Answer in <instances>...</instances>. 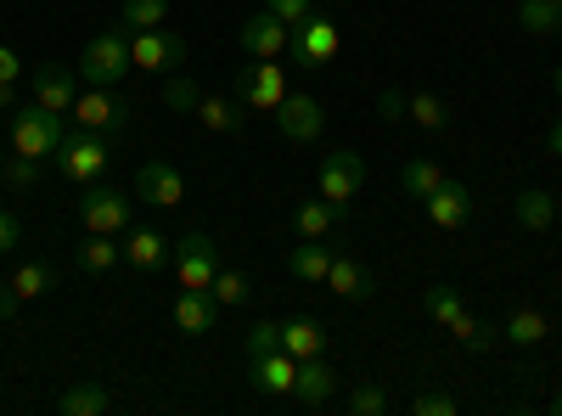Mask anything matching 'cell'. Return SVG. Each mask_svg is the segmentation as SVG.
Here are the masks:
<instances>
[{"label": "cell", "mask_w": 562, "mask_h": 416, "mask_svg": "<svg viewBox=\"0 0 562 416\" xmlns=\"http://www.w3.org/2000/svg\"><path fill=\"white\" fill-rule=\"evenodd\" d=\"M349 411H355V416H383V411H389V394H383L378 383H366V389L349 394Z\"/></svg>", "instance_id": "40"}, {"label": "cell", "mask_w": 562, "mask_h": 416, "mask_svg": "<svg viewBox=\"0 0 562 416\" xmlns=\"http://www.w3.org/2000/svg\"><path fill=\"white\" fill-rule=\"evenodd\" d=\"M551 416H562V394H557V400H551Z\"/></svg>", "instance_id": "49"}, {"label": "cell", "mask_w": 562, "mask_h": 416, "mask_svg": "<svg viewBox=\"0 0 562 416\" xmlns=\"http://www.w3.org/2000/svg\"><path fill=\"white\" fill-rule=\"evenodd\" d=\"M0 169H7V147H0Z\"/></svg>", "instance_id": "51"}, {"label": "cell", "mask_w": 562, "mask_h": 416, "mask_svg": "<svg viewBox=\"0 0 562 416\" xmlns=\"http://www.w3.org/2000/svg\"><path fill=\"white\" fill-rule=\"evenodd\" d=\"M18 79H23V57L12 45H0V85H18Z\"/></svg>", "instance_id": "43"}, {"label": "cell", "mask_w": 562, "mask_h": 416, "mask_svg": "<svg viewBox=\"0 0 562 416\" xmlns=\"http://www.w3.org/2000/svg\"><path fill=\"white\" fill-rule=\"evenodd\" d=\"M18 304H23V299H18V293H12V282H0V321H7V315H12V310H18Z\"/></svg>", "instance_id": "46"}, {"label": "cell", "mask_w": 562, "mask_h": 416, "mask_svg": "<svg viewBox=\"0 0 562 416\" xmlns=\"http://www.w3.org/2000/svg\"><path fill=\"white\" fill-rule=\"evenodd\" d=\"M186 45L180 34H169V29H135V40H130V63L135 68H147V74H164V68H175V63H186Z\"/></svg>", "instance_id": "9"}, {"label": "cell", "mask_w": 562, "mask_h": 416, "mask_svg": "<svg viewBox=\"0 0 562 416\" xmlns=\"http://www.w3.org/2000/svg\"><path fill=\"white\" fill-rule=\"evenodd\" d=\"M214 315H220L214 293H198V288H180V299H175V327H180V333H192V338L214 333Z\"/></svg>", "instance_id": "18"}, {"label": "cell", "mask_w": 562, "mask_h": 416, "mask_svg": "<svg viewBox=\"0 0 562 416\" xmlns=\"http://www.w3.org/2000/svg\"><path fill=\"white\" fill-rule=\"evenodd\" d=\"M198 124L214 130V135H237V130H243V108L225 102V97H203V102H198Z\"/></svg>", "instance_id": "28"}, {"label": "cell", "mask_w": 562, "mask_h": 416, "mask_svg": "<svg viewBox=\"0 0 562 416\" xmlns=\"http://www.w3.org/2000/svg\"><path fill=\"white\" fill-rule=\"evenodd\" d=\"M518 225L524 231H551V220H557V198L551 192H540V187H529V192H518Z\"/></svg>", "instance_id": "27"}, {"label": "cell", "mask_w": 562, "mask_h": 416, "mask_svg": "<svg viewBox=\"0 0 562 416\" xmlns=\"http://www.w3.org/2000/svg\"><path fill=\"white\" fill-rule=\"evenodd\" d=\"M79 220H85V231H102V237H124V231H130V198L90 180V187L79 192Z\"/></svg>", "instance_id": "5"}, {"label": "cell", "mask_w": 562, "mask_h": 416, "mask_svg": "<svg viewBox=\"0 0 562 416\" xmlns=\"http://www.w3.org/2000/svg\"><path fill=\"white\" fill-rule=\"evenodd\" d=\"M518 23H524L529 34H562V0H524Z\"/></svg>", "instance_id": "29"}, {"label": "cell", "mask_w": 562, "mask_h": 416, "mask_svg": "<svg viewBox=\"0 0 562 416\" xmlns=\"http://www.w3.org/2000/svg\"><path fill=\"white\" fill-rule=\"evenodd\" d=\"M265 12H276L281 23H288V29H299L315 7H310V0H265Z\"/></svg>", "instance_id": "41"}, {"label": "cell", "mask_w": 562, "mask_h": 416, "mask_svg": "<svg viewBox=\"0 0 562 416\" xmlns=\"http://www.w3.org/2000/svg\"><path fill=\"white\" fill-rule=\"evenodd\" d=\"M74 119H79L85 130H102L108 142H113V135H124V130H130V108H124V102L113 97V90H102V85H90L85 97L74 102Z\"/></svg>", "instance_id": "11"}, {"label": "cell", "mask_w": 562, "mask_h": 416, "mask_svg": "<svg viewBox=\"0 0 562 416\" xmlns=\"http://www.w3.org/2000/svg\"><path fill=\"white\" fill-rule=\"evenodd\" d=\"M450 333H456V344H461V349H473V355H484V349H495V344H501V327H484V321H473V315H461Z\"/></svg>", "instance_id": "32"}, {"label": "cell", "mask_w": 562, "mask_h": 416, "mask_svg": "<svg viewBox=\"0 0 562 416\" xmlns=\"http://www.w3.org/2000/svg\"><path fill=\"white\" fill-rule=\"evenodd\" d=\"M456 411H461V400H456V394H439V389L411 394V416H456Z\"/></svg>", "instance_id": "39"}, {"label": "cell", "mask_w": 562, "mask_h": 416, "mask_svg": "<svg viewBox=\"0 0 562 416\" xmlns=\"http://www.w3.org/2000/svg\"><path fill=\"white\" fill-rule=\"evenodd\" d=\"M108 405H113V394L102 383H68L57 394V416H102Z\"/></svg>", "instance_id": "22"}, {"label": "cell", "mask_w": 562, "mask_h": 416, "mask_svg": "<svg viewBox=\"0 0 562 416\" xmlns=\"http://www.w3.org/2000/svg\"><path fill=\"white\" fill-rule=\"evenodd\" d=\"M164 18H169V0H124L119 12L124 29H164Z\"/></svg>", "instance_id": "31"}, {"label": "cell", "mask_w": 562, "mask_h": 416, "mask_svg": "<svg viewBox=\"0 0 562 416\" xmlns=\"http://www.w3.org/2000/svg\"><path fill=\"white\" fill-rule=\"evenodd\" d=\"M248 378L259 394L270 400H293V383H299V360L288 349H270V355H248Z\"/></svg>", "instance_id": "12"}, {"label": "cell", "mask_w": 562, "mask_h": 416, "mask_svg": "<svg viewBox=\"0 0 562 416\" xmlns=\"http://www.w3.org/2000/svg\"><path fill=\"white\" fill-rule=\"evenodd\" d=\"M326 288H333L338 299H371V276L360 259L349 254H333V270H326Z\"/></svg>", "instance_id": "21"}, {"label": "cell", "mask_w": 562, "mask_h": 416, "mask_svg": "<svg viewBox=\"0 0 562 416\" xmlns=\"http://www.w3.org/2000/svg\"><path fill=\"white\" fill-rule=\"evenodd\" d=\"M338 52H344V34H338V23H333V18L310 12V18L293 29V57H299L304 68H326Z\"/></svg>", "instance_id": "7"}, {"label": "cell", "mask_w": 562, "mask_h": 416, "mask_svg": "<svg viewBox=\"0 0 562 416\" xmlns=\"http://www.w3.org/2000/svg\"><path fill=\"white\" fill-rule=\"evenodd\" d=\"M551 153H562V119L551 124Z\"/></svg>", "instance_id": "48"}, {"label": "cell", "mask_w": 562, "mask_h": 416, "mask_svg": "<svg viewBox=\"0 0 562 416\" xmlns=\"http://www.w3.org/2000/svg\"><path fill=\"white\" fill-rule=\"evenodd\" d=\"M119 259H124V243L102 237V231H90V243H79V270L85 276H108Z\"/></svg>", "instance_id": "24"}, {"label": "cell", "mask_w": 562, "mask_h": 416, "mask_svg": "<svg viewBox=\"0 0 562 416\" xmlns=\"http://www.w3.org/2000/svg\"><path fill=\"white\" fill-rule=\"evenodd\" d=\"M198 102H203V90L186 79V74H175V79L164 85V108H169V113H198Z\"/></svg>", "instance_id": "37"}, {"label": "cell", "mask_w": 562, "mask_h": 416, "mask_svg": "<svg viewBox=\"0 0 562 416\" xmlns=\"http://www.w3.org/2000/svg\"><path fill=\"white\" fill-rule=\"evenodd\" d=\"M0 187H12V192H34L40 187V158H7V169H0Z\"/></svg>", "instance_id": "36"}, {"label": "cell", "mask_w": 562, "mask_h": 416, "mask_svg": "<svg viewBox=\"0 0 562 416\" xmlns=\"http://www.w3.org/2000/svg\"><path fill=\"white\" fill-rule=\"evenodd\" d=\"M130 68H135V63H130V29H124V23H119V29H102V34L79 52V79H85V85L113 90Z\"/></svg>", "instance_id": "1"}, {"label": "cell", "mask_w": 562, "mask_h": 416, "mask_svg": "<svg viewBox=\"0 0 562 416\" xmlns=\"http://www.w3.org/2000/svg\"><path fill=\"white\" fill-rule=\"evenodd\" d=\"M34 102H40L45 113H74V102H79L74 74H68V68H40V74H34Z\"/></svg>", "instance_id": "17"}, {"label": "cell", "mask_w": 562, "mask_h": 416, "mask_svg": "<svg viewBox=\"0 0 562 416\" xmlns=\"http://www.w3.org/2000/svg\"><path fill=\"white\" fill-rule=\"evenodd\" d=\"M378 113H383V119H405V97H400V90H383V97H378Z\"/></svg>", "instance_id": "45"}, {"label": "cell", "mask_w": 562, "mask_h": 416, "mask_svg": "<svg viewBox=\"0 0 562 416\" xmlns=\"http://www.w3.org/2000/svg\"><path fill=\"white\" fill-rule=\"evenodd\" d=\"M237 90H243V102H248V108L276 113V108H281V97H288V79H281V63L254 57V63L237 74Z\"/></svg>", "instance_id": "13"}, {"label": "cell", "mask_w": 562, "mask_h": 416, "mask_svg": "<svg viewBox=\"0 0 562 416\" xmlns=\"http://www.w3.org/2000/svg\"><path fill=\"white\" fill-rule=\"evenodd\" d=\"M45 288H52V265H40V259H29V265H18V276H12V293L29 304V299H40Z\"/></svg>", "instance_id": "35"}, {"label": "cell", "mask_w": 562, "mask_h": 416, "mask_svg": "<svg viewBox=\"0 0 562 416\" xmlns=\"http://www.w3.org/2000/svg\"><path fill=\"white\" fill-rule=\"evenodd\" d=\"M501 338H506V344H518V349L546 344V338H551V315H546V310H535V304L512 310V315H506V327H501Z\"/></svg>", "instance_id": "19"}, {"label": "cell", "mask_w": 562, "mask_h": 416, "mask_svg": "<svg viewBox=\"0 0 562 416\" xmlns=\"http://www.w3.org/2000/svg\"><path fill=\"white\" fill-rule=\"evenodd\" d=\"M0 108H18V85H0Z\"/></svg>", "instance_id": "47"}, {"label": "cell", "mask_w": 562, "mask_h": 416, "mask_svg": "<svg viewBox=\"0 0 562 416\" xmlns=\"http://www.w3.org/2000/svg\"><path fill=\"white\" fill-rule=\"evenodd\" d=\"M338 203H326V198H315V203H299V214H293V231L299 237H333V225H338Z\"/></svg>", "instance_id": "25"}, {"label": "cell", "mask_w": 562, "mask_h": 416, "mask_svg": "<svg viewBox=\"0 0 562 416\" xmlns=\"http://www.w3.org/2000/svg\"><path fill=\"white\" fill-rule=\"evenodd\" d=\"M557 97H562V63H557Z\"/></svg>", "instance_id": "50"}, {"label": "cell", "mask_w": 562, "mask_h": 416, "mask_svg": "<svg viewBox=\"0 0 562 416\" xmlns=\"http://www.w3.org/2000/svg\"><path fill=\"white\" fill-rule=\"evenodd\" d=\"M209 293H214V304L237 310V304H248V276H243V270H220Z\"/></svg>", "instance_id": "38"}, {"label": "cell", "mask_w": 562, "mask_h": 416, "mask_svg": "<svg viewBox=\"0 0 562 416\" xmlns=\"http://www.w3.org/2000/svg\"><path fill=\"white\" fill-rule=\"evenodd\" d=\"M315 180H321V198H326V203L349 209V203L360 198V187H366V158H360V153H326Z\"/></svg>", "instance_id": "6"}, {"label": "cell", "mask_w": 562, "mask_h": 416, "mask_svg": "<svg viewBox=\"0 0 562 416\" xmlns=\"http://www.w3.org/2000/svg\"><path fill=\"white\" fill-rule=\"evenodd\" d=\"M237 40H243L248 57H265V63H281V52H293V29L281 23L276 12H254V18L237 29Z\"/></svg>", "instance_id": "10"}, {"label": "cell", "mask_w": 562, "mask_h": 416, "mask_svg": "<svg viewBox=\"0 0 562 416\" xmlns=\"http://www.w3.org/2000/svg\"><path fill=\"white\" fill-rule=\"evenodd\" d=\"M422 310H428V315L439 321V327H456V321L467 315V310H461V293H456V288H428V293H422Z\"/></svg>", "instance_id": "33"}, {"label": "cell", "mask_w": 562, "mask_h": 416, "mask_svg": "<svg viewBox=\"0 0 562 416\" xmlns=\"http://www.w3.org/2000/svg\"><path fill=\"white\" fill-rule=\"evenodd\" d=\"M276 124H281V135H288V142L310 147V142H321V130H326V108H321L315 97H304V90H288V97H281V108H276Z\"/></svg>", "instance_id": "8"}, {"label": "cell", "mask_w": 562, "mask_h": 416, "mask_svg": "<svg viewBox=\"0 0 562 416\" xmlns=\"http://www.w3.org/2000/svg\"><path fill=\"white\" fill-rule=\"evenodd\" d=\"M422 209H428V220L439 231H461L467 220H473V192H467L461 180H439V192L422 198Z\"/></svg>", "instance_id": "15"}, {"label": "cell", "mask_w": 562, "mask_h": 416, "mask_svg": "<svg viewBox=\"0 0 562 416\" xmlns=\"http://www.w3.org/2000/svg\"><path fill=\"white\" fill-rule=\"evenodd\" d=\"M439 180H445V175H439V164H428V158H411V164L400 169V187H405L411 198H434Z\"/></svg>", "instance_id": "30"}, {"label": "cell", "mask_w": 562, "mask_h": 416, "mask_svg": "<svg viewBox=\"0 0 562 416\" xmlns=\"http://www.w3.org/2000/svg\"><path fill=\"white\" fill-rule=\"evenodd\" d=\"M333 389H338V372H333V366H326L321 355H315V360H299L293 405H304V411H321L326 400H333Z\"/></svg>", "instance_id": "16"}, {"label": "cell", "mask_w": 562, "mask_h": 416, "mask_svg": "<svg viewBox=\"0 0 562 416\" xmlns=\"http://www.w3.org/2000/svg\"><path fill=\"white\" fill-rule=\"evenodd\" d=\"M18 237H23V225H18V214H12V209H0V254H7V248H12Z\"/></svg>", "instance_id": "44"}, {"label": "cell", "mask_w": 562, "mask_h": 416, "mask_svg": "<svg viewBox=\"0 0 562 416\" xmlns=\"http://www.w3.org/2000/svg\"><path fill=\"white\" fill-rule=\"evenodd\" d=\"M135 192L147 198L153 209H175L180 198H186V180H180V169L175 164H164V158H147L135 169Z\"/></svg>", "instance_id": "14"}, {"label": "cell", "mask_w": 562, "mask_h": 416, "mask_svg": "<svg viewBox=\"0 0 562 416\" xmlns=\"http://www.w3.org/2000/svg\"><path fill=\"white\" fill-rule=\"evenodd\" d=\"M175 276H180V288H198V293L214 288L220 259H214V237H209V231H186V237L175 243Z\"/></svg>", "instance_id": "4"}, {"label": "cell", "mask_w": 562, "mask_h": 416, "mask_svg": "<svg viewBox=\"0 0 562 416\" xmlns=\"http://www.w3.org/2000/svg\"><path fill=\"white\" fill-rule=\"evenodd\" d=\"M288 270L299 276V282H326V270H333V248H326V237H299V248L288 254Z\"/></svg>", "instance_id": "20"}, {"label": "cell", "mask_w": 562, "mask_h": 416, "mask_svg": "<svg viewBox=\"0 0 562 416\" xmlns=\"http://www.w3.org/2000/svg\"><path fill=\"white\" fill-rule=\"evenodd\" d=\"M108 158H113V142L102 130H68L63 135V147H57V169L74 180V187H90V180H102L108 175Z\"/></svg>", "instance_id": "2"}, {"label": "cell", "mask_w": 562, "mask_h": 416, "mask_svg": "<svg viewBox=\"0 0 562 416\" xmlns=\"http://www.w3.org/2000/svg\"><path fill=\"white\" fill-rule=\"evenodd\" d=\"M270 349H281V327L276 321H259V327L248 333V355H270Z\"/></svg>", "instance_id": "42"}, {"label": "cell", "mask_w": 562, "mask_h": 416, "mask_svg": "<svg viewBox=\"0 0 562 416\" xmlns=\"http://www.w3.org/2000/svg\"><path fill=\"white\" fill-rule=\"evenodd\" d=\"M63 113H45L40 102H29V108H18L12 113V153L18 158H52L57 147H63Z\"/></svg>", "instance_id": "3"}, {"label": "cell", "mask_w": 562, "mask_h": 416, "mask_svg": "<svg viewBox=\"0 0 562 416\" xmlns=\"http://www.w3.org/2000/svg\"><path fill=\"white\" fill-rule=\"evenodd\" d=\"M281 349H288L293 360H315V355H326V333H321V321H310V315L288 321V327H281Z\"/></svg>", "instance_id": "23"}, {"label": "cell", "mask_w": 562, "mask_h": 416, "mask_svg": "<svg viewBox=\"0 0 562 416\" xmlns=\"http://www.w3.org/2000/svg\"><path fill=\"white\" fill-rule=\"evenodd\" d=\"M124 259L135 270H158L169 259V243L158 237V231H130V237H124Z\"/></svg>", "instance_id": "26"}, {"label": "cell", "mask_w": 562, "mask_h": 416, "mask_svg": "<svg viewBox=\"0 0 562 416\" xmlns=\"http://www.w3.org/2000/svg\"><path fill=\"white\" fill-rule=\"evenodd\" d=\"M405 119L422 124V130H445V102L434 90H416V97H405Z\"/></svg>", "instance_id": "34"}]
</instances>
